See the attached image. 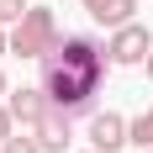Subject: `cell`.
Here are the masks:
<instances>
[{"mask_svg":"<svg viewBox=\"0 0 153 153\" xmlns=\"http://www.w3.org/2000/svg\"><path fill=\"white\" fill-rule=\"evenodd\" d=\"M106 63H111V53L95 42V37H63V42L42 58V90H48V100L58 111H85L90 95H95V85L106 79Z\"/></svg>","mask_w":153,"mask_h":153,"instance_id":"cell-1","label":"cell"},{"mask_svg":"<svg viewBox=\"0 0 153 153\" xmlns=\"http://www.w3.org/2000/svg\"><path fill=\"white\" fill-rule=\"evenodd\" d=\"M53 48H58V16L48 11V5H32V11L16 21V32H11V53H16V58H37V63H42Z\"/></svg>","mask_w":153,"mask_h":153,"instance_id":"cell-2","label":"cell"},{"mask_svg":"<svg viewBox=\"0 0 153 153\" xmlns=\"http://www.w3.org/2000/svg\"><path fill=\"white\" fill-rule=\"evenodd\" d=\"M106 53H111V63H148V53H153V37H148V27L127 21V27H116V32H111Z\"/></svg>","mask_w":153,"mask_h":153,"instance_id":"cell-3","label":"cell"},{"mask_svg":"<svg viewBox=\"0 0 153 153\" xmlns=\"http://www.w3.org/2000/svg\"><path fill=\"white\" fill-rule=\"evenodd\" d=\"M122 143H132V122L116 116V111H95V116H90V148L116 153Z\"/></svg>","mask_w":153,"mask_h":153,"instance_id":"cell-4","label":"cell"},{"mask_svg":"<svg viewBox=\"0 0 153 153\" xmlns=\"http://www.w3.org/2000/svg\"><path fill=\"white\" fill-rule=\"evenodd\" d=\"M5 106H11V116H16L21 127H37V122L48 116V106H53V100H48V90H42V85H21V90H11V95H5Z\"/></svg>","mask_w":153,"mask_h":153,"instance_id":"cell-5","label":"cell"},{"mask_svg":"<svg viewBox=\"0 0 153 153\" xmlns=\"http://www.w3.org/2000/svg\"><path fill=\"white\" fill-rule=\"evenodd\" d=\"M37 143H42V153H63L69 148V111L48 106V116L37 122Z\"/></svg>","mask_w":153,"mask_h":153,"instance_id":"cell-6","label":"cell"},{"mask_svg":"<svg viewBox=\"0 0 153 153\" xmlns=\"http://www.w3.org/2000/svg\"><path fill=\"white\" fill-rule=\"evenodd\" d=\"M132 5H137V0H85L90 21H100V27H111V32L132 21Z\"/></svg>","mask_w":153,"mask_h":153,"instance_id":"cell-7","label":"cell"},{"mask_svg":"<svg viewBox=\"0 0 153 153\" xmlns=\"http://www.w3.org/2000/svg\"><path fill=\"white\" fill-rule=\"evenodd\" d=\"M0 153H42V143H37V132H32V137L27 132H11V137L0 143Z\"/></svg>","mask_w":153,"mask_h":153,"instance_id":"cell-8","label":"cell"},{"mask_svg":"<svg viewBox=\"0 0 153 153\" xmlns=\"http://www.w3.org/2000/svg\"><path fill=\"white\" fill-rule=\"evenodd\" d=\"M132 143H137V148H143V153H148V148H153V106H148V111H143L137 122H132Z\"/></svg>","mask_w":153,"mask_h":153,"instance_id":"cell-9","label":"cell"},{"mask_svg":"<svg viewBox=\"0 0 153 153\" xmlns=\"http://www.w3.org/2000/svg\"><path fill=\"white\" fill-rule=\"evenodd\" d=\"M27 11H32V5H21V0H0V27H16Z\"/></svg>","mask_w":153,"mask_h":153,"instance_id":"cell-10","label":"cell"},{"mask_svg":"<svg viewBox=\"0 0 153 153\" xmlns=\"http://www.w3.org/2000/svg\"><path fill=\"white\" fill-rule=\"evenodd\" d=\"M11 127H16V116H11V106H0V143L11 137Z\"/></svg>","mask_w":153,"mask_h":153,"instance_id":"cell-11","label":"cell"},{"mask_svg":"<svg viewBox=\"0 0 153 153\" xmlns=\"http://www.w3.org/2000/svg\"><path fill=\"white\" fill-rule=\"evenodd\" d=\"M5 48H11V37H5V27H0V53H5Z\"/></svg>","mask_w":153,"mask_h":153,"instance_id":"cell-12","label":"cell"},{"mask_svg":"<svg viewBox=\"0 0 153 153\" xmlns=\"http://www.w3.org/2000/svg\"><path fill=\"white\" fill-rule=\"evenodd\" d=\"M0 95H11V85H5V74H0Z\"/></svg>","mask_w":153,"mask_h":153,"instance_id":"cell-13","label":"cell"},{"mask_svg":"<svg viewBox=\"0 0 153 153\" xmlns=\"http://www.w3.org/2000/svg\"><path fill=\"white\" fill-rule=\"evenodd\" d=\"M148 79H153V53H148Z\"/></svg>","mask_w":153,"mask_h":153,"instance_id":"cell-14","label":"cell"},{"mask_svg":"<svg viewBox=\"0 0 153 153\" xmlns=\"http://www.w3.org/2000/svg\"><path fill=\"white\" fill-rule=\"evenodd\" d=\"M90 153H100V148H90Z\"/></svg>","mask_w":153,"mask_h":153,"instance_id":"cell-15","label":"cell"},{"mask_svg":"<svg viewBox=\"0 0 153 153\" xmlns=\"http://www.w3.org/2000/svg\"><path fill=\"white\" fill-rule=\"evenodd\" d=\"M148 153H153V148H148Z\"/></svg>","mask_w":153,"mask_h":153,"instance_id":"cell-16","label":"cell"}]
</instances>
